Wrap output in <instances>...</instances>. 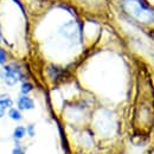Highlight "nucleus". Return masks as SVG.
Segmentation results:
<instances>
[{"label": "nucleus", "instance_id": "nucleus-10", "mask_svg": "<svg viewBox=\"0 0 154 154\" xmlns=\"http://www.w3.org/2000/svg\"><path fill=\"white\" fill-rule=\"evenodd\" d=\"M5 62H6V52L2 49H0V65H2Z\"/></svg>", "mask_w": 154, "mask_h": 154}, {"label": "nucleus", "instance_id": "nucleus-8", "mask_svg": "<svg viewBox=\"0 0 154 154\" xmlns=\"http://www.w3.org/2000/svg\"><path fill=\"white\" fill-rule=\"evenodd\" d=\"M60 69H58L56 65H50L49 68H48V72L50 74V76L52 77V78H57V75H58V71H59Z\"/></svg>", "mask_w": 154, "mask_h": 154}, {"label": "nucleus", "instance_id": "nucleus-7", "mask_svg": "<svg viewBox=\"0 0 154 154\" xmlns=\"http://www.w3.org/2000/svg\"><path fill=\"white\" fill-rule=\"evenodd\" d=\"M32 89H33V87H32V84L29 83V82H24V83L21 84V94H23V95L29 94Z\"/></svg>", "mask_w": 154, "mask_h": 154}, {"label": "nucleus", "instance_id": "nucleus-6", "mask_svg": "<svg viewBox=\"0 0 154 154\" xmlns=\"http://www.w3.org/2000/svg\"><path fill=\"white\" fill-rule=\"evenodd\" d=\"M8 116L14 120V121H20L21 120V114H20L19 109H16V108H11L10 112H8Z\"/></svg>", "mask_w": 154, "mask_h": 154}, {"label": "nucleus", "instance_id": "nucleus-12", "mask_svg": "<svg viewBox=\"0 0 154 154\" xmlns=\"http://www.w3.org/2000/svg\"><path fill=\"white\" fill-rule=\"evenodd\" d=\"M5 114V109H2V108H0V117H2Z\"/></svg>", "mask_w": 154, "mask_h": 154}, {"label": "nucleus", "instance_id": "nucleus-9", "mask_svg": "<svg viewBox=\"0 0 154 154\" xmlns=\"http://www.w3.org/2000/svg\"><path fill=\"white\" fill-rule=\"evenodd\" d=\"M26 133L30 136H33L35 135V126L33 125H29L27 128H26Z\"/></svg>", "mask_w": 154, "mask_h": 154}, {"label": "nucleus", "instance_id": "nucleus-2", "mask_svg": "<svg viewBox=\"0 0 154 154\" xmlns=\"http://www.w3.org/2000/svg\"><path fill=\"white\" fill-rule=\"evenodd\" d=\"M0 76L7 85H14L16 83H18L19 81L24 78V74H23L19 65L13 63V64L5 65L2 68V70L0 71Z\"/></svg>", "mask_w": 154, "mask_h": 154}, {"label": "nucleus", "instance_id": "nucleus-11", "mask_svg": "<svg viewBox=\"0 0 154 154\" xmlns=\"http://www.w3.org/2000/svg\"><path fill=\"white\" fill-rule=\"evenodd\" d=\"M12 154H25V153H24L23 148H21L19 145H18V146H16V147H14V149H13Z\"/></svg>", "mask_w": 154, "mask_h": 154}, {"label": "nucleus", "instance_id": "nucleus-3", "mask_svg": "<svg viewBox=\"0 0 154 154\" xmlns=\"http://www.w3.org/2000/svg\"><path fill=\"white\" fill-rule=\"evenodd\" d=\"M18 108L21 109V110H31L35 108V102L32 101V98H30L26 95H23L18 98Z\"/></svg>", "mask_w": 154, "mask_h": 154}, {"label": "nucleus", "instance_id": "nucleus-1", "mask_svg": "<svg viewBox=\"0 0 154 154\" xmlns=\"http://www.w3.org/2000/svg\"><path fill=\"white\" fill-rule=\"evenodd\" d=\"M123 6L137 20L149 21L153 18V10L146 0H123Z\"/></svg>", "mask_w": 154, "mask_h": 154}, {"label": "nucleus", "instance_id": "nucleus-13", "mask_svg": "<svg viewBox=\"0 0 154 154\" xmlns=\"http://www.w3.org/2000/svg\"><path fill=\"white\" fill-rule=\"evenodd\" d=\"M0 39H1V30H0Z\"/></svg>", "mask_w": 154, "mask_h": 154}, {"label": "nucleus", "instance_id": "nucleus-5", "mask_svg": "<svg viewBox=\"0 0 154 154\" xmlns=\"http://www.w3.org/2000/svg\"><path fill=\"white\" fill-rule=\"evenodd\" d=\"M25 134H26V128L23 126H18V127H16V129L13 132V137H14V140H20L25 136Z\"/></svg>", "mask_w": 154, "mask_h": 154}, {"label": "nucleus", "instance_id": "nucleus-4", "mask_svg": "<svg viewBox=\"0 0 154 154\" xmlns=\"http://www.w3.org/2000/svg\"><path fill=\"white\" fill-rule=\"evenodd\" d=\"M12 106H13V101L10 97V95H7V94L0 95V108L6 110L7 108H11Z\"/></svg>", "mask_w": 154, "mask_h": 154}]
</instances>
